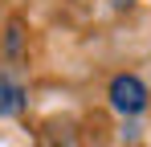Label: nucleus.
<instances>
[{
    "label": "nucleus",
    "mask_w": 151,
    "mask_h": 147,
    "mask_svg": "<svg viewBox=\"0 0 151 147\" xmlns=\"http://www.w3.org/2000/svg\"><path fill=\"white\" fill-rule=\"evenodd\" d=\"M21 110H25V86L12 78H0V119L21 115Z\"/></svg>",
    "instance_id": "f03ea898"
},
{
    "label": "nucleus",
    "mask_w": 151,
    "mask_h": 147,
    "mask_svg": "<svg viewBox=\"0 0 151 147\" xmlns=\"http://www.w3.org/2000/svg\"><path fill=\"white\" fill-rule=\"evenodd\" d=\"M110 102H114V110H123V115H139V110L147 106V86H143L135 74H119V78L110 82Z\"/></svg>",
    "instance_id": "f257e3e1"
}]
</instances>
